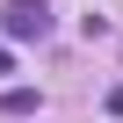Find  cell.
Wrapping results in <instances>:
<instances>
[{
  "mask_svg": "<svg viewBox=\"0 0 123 123\" xmlns=\"http://www.w3.org/2000/svg\"><path fill=\"white\" fill-rule=\"evenodd\" d=\"M0 29H7L15 43H43L51 36V7L43 0H7V7H0Z\"/></svg>",
  "mask_w": 123,
  "mask_h": 123,
  "instance_id": "obj_1",
  "label": "cell"
},
{
  "mask_svg": "<svg viewBox=\"0 0 123 123\" xmlns=\"http://www.w3.org/2000/svg\"><path fill=\"white\" fill-rule=\"evenodd\" d=\"M0 109H7V116H36V109H43V94H29V87H7V101H0Z\"/></svg>",
  "mask_w": 123,
  "mask_h": 123,
  "instance_id": "obj_2",
  "label": "cell"
},
{
  "mask_svg": "<svg viewBox=\"0 0 123 123\" xmlns=\"http://www.w3.org/2000/svg\"><path fill=\"white\" fill-rule=\"evenodd\" d=\"M109 116H123V87H109Z\"/></svg>",
  "mask_w": 123,
  "mask_h": 123,
  "instance_id": "obj_3",
  "label": "cell"
},
{
  "mask_svg": "<svg viewBox=\"0 0 123 123\" xmlns=\"http://www.w3.org/2000/svg\"><path fill=\"white\" fill-rule=\"evenodd\" d=\"M0 73H15V51H7V43H0Z\"/></svg>",
  "mask_w": 123,
  "mask_h": 123,
  "instance_id": "obj_4",
  "label": "cell"
}]
</instances>
